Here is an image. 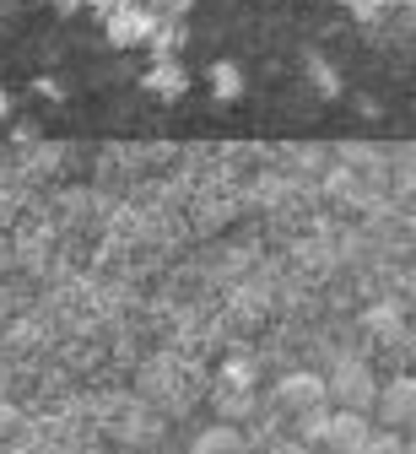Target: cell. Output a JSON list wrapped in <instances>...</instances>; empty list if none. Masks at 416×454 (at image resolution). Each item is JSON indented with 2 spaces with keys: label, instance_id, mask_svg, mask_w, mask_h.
I'll return each mask as SVG.
<instances>
[{
  "label": "cell",
  "instance_id": "3",
  "mask_svg": "<svg viewBox=\"0 0 416 454\" xmlns=\"http://www.w3.org/2000/svg\"><path fill=\"white\" fill-rule=\"evenodd\" d=\"M184 22L178 17H157V27H152V38H146V49H152V60H178V49H184Z\"/></svg>",
  "mask_w": 416,
  "mask_h": 454
},
{
  "label": "cell",
  "instance_id": "7",
  "mask_svg": "<svg viewBox=\"0 0 416 454\" xmlns=\"http://www.w3.org/2000/svg\"><path fill=\"white\" fill-rule=\"evenodd\" d=\"M281 395H286L292 406H314L319 395H325V384H319L314 373H297V379H286V384H281Z\"/></svg>",
  "mask_w": 416,
  "mask_h": 454
},
{
  "label": "cell",
  "instance_id": "5",
  "mask_svg": "<svg viewBox=\"0 0 416 454\" xmlns=\"http://www.w3.org/2000/svg\"><path fill=\"white\" fill-rule=\"evenodd\" d=\"M303 71H309V82L319 87V98H330V103H335V98L346 92V82L335 76V66H330V60H319V54H303Z\"/></svg>",
  "mask_w": 416,
  "mask_h": 454
},
{
  "label": "cell",
  "instance_id": "2",
  "mask_svg": "<svg viewBox=\"0 0 416 454\" xmlns=\"http://www.w3.org/2000/svg\"><path fill=\"white\" fill-rule=\"evenodd\" d=\"M141 87L157 98V103H178L190 92V71L178 66V60H152L146 71H141Z\"/></svg>",
  "mask_w": 416,
  "mask_h": 454
},
{
  "label": "cell",
  "instance_id": "8",
  "mask_svg": "<svg viewBox=\"0 0 416 454\" xmlns=\"http://www.w3.org/2000/svg\"><path fill=\"white\" fill-rule=\"evenodd\" d=\"M146 6H152L157 17H178V22H184V17L195 12V0H146Z\"/></svg>",
  "mask_w": 416,
  "mask_h": 454
},
{
  "label": "cell",
  "instance_id": "11",
  "mask_svg": "<svg viewBox=\"0 0 416 454\" xmlns=\"http://www.w3.org/2000/svg\"><path fill=\"white\" fill-rule=\"evenodd\" d=\"M12 114H17V98H12L6 87H0V125H6V120H12Z\"/></svg>",
  "mask_w": 416,
  "mask_h": 454
},
{
  "label": "cell",
  "instance_id": "6",
  "mask_svg": "<svg viewBox=\"0 0 416 454\" xmlns=\"http://www.w3.org/2000/svg\"><path fill=\"white\" fill-rule=\"evenodd\" d=\"M384 411H389L395 422L416 417V379H400V384H389V395H384Z\"/></svg>",
  "mask_w": 416,
  "mask_h": 454
},
{
  "label": "cell",
  "instance_id": "1",
  "mask_svg": "<svg viewBox=\"0 0 416 454\" xmlns=\"http://www.w3.org/2000/svg\"><path fill=\"white\" fill-rule=\"evenodd\" d=\"M152 27H157V12L146 0H119L114 12H103V38L114 49H146Z\"/></svg>",
  "mask_w": 416,
  "mask_h": 454
},
{
  "label": "cell",
  "instance_id": "9",
  "mask_svg": "<svg viewBox=\"0 0 416 454\" xmlns=\"http://www.w3.org/2000/svg\"><path fill=\"white\" fill-rule=\"evenodd\" d=\"M341 6H346L351 17H363V22H373V17H379V12L389 6V0H341Z\"/></svg>",
  "mask_w": 416,
  "mask_h": 454
},
{
  "label": "cell",
  "instance_id": "13",
  "mask_svg": "<svg viewBox=\"0 0 416 454\" xmlns=\"http://www.w3.org/2000/svg\"><path fill=\"white\" fill-rule=\"evenodd\" d=\"M87 6H92V12L103 17V12H114V6H119V0H87Z\"/></svg>",
  "mask_w": 416,
  "mask_h": 454
},
{
  "label": "cell",
  "instance_id": "12",
  "mask_svg": "<svg viewBox=\"0 0 416 454\" xmlns=\"http://www.w3.org/2000/svg\"><path fill=\"white\" fill-rule=\"evenodd\" d=\"M82 6H87V0H54V12H66V17H71V12H82Z\"/></svg>",
  "mask_w": 416,
  "mask_h": 454
},
{
  "label": "cell",
  "instance_id": "4",
  "mask_svg": "<svg viewBox=\"0 0 416 454\" xmlns=\"http://www.w3.org/2000/svg\"><path fill=\"white\" fill-rule=\"evenodd\" d=\"M206 82H211V98L216 103H238V98H244V71H238L232 60H211Z\"/></svg>",
  "mask_w": 416,
  "mask_h": 454
},
{
  "label": "cell",
  "instance_id": "10",
  "mask_svg": "<svg viewBox=\"0 0 416 454\" xmlns=\"http://www.w3.org/2000/svg\"><path fill=\"white\" fill-rule=\"evenodd\" d=\"M33 92H38V98H49V103H66V82H54V76H38V82H33Z\"/></svg>",
  "mask_w": 416,
  "mask_h": 454
}]
</instances>
